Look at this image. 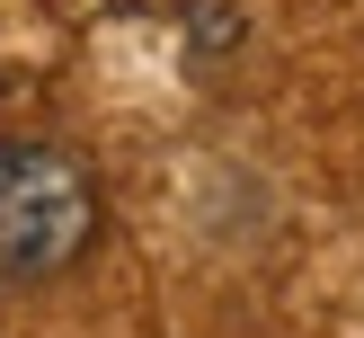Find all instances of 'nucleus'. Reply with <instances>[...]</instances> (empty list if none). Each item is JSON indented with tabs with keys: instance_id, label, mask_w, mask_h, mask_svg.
I'll return each mask as SVG.
<instances>
[{
	"instance_id": "f257e3e1",
	"label": "nucleus",
	"mask_w": 364,
	"mask_h": 338,
	"mask_svg": "<svg viewBox=\"0 0 364 338\" xmlns=\"http://www.w3.org/2000/svg\"><path fill=\"white\" fill-rule=\"evenodd\" d=\"M98 196L53 142H0V276H53L89 249Z\"/></svg>"
}]
</instances>
